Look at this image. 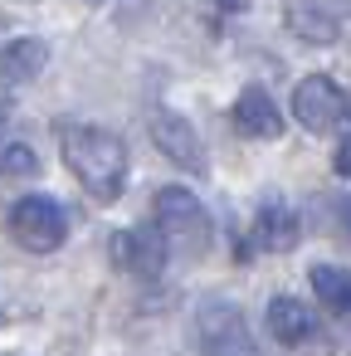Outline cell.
I'll return each mask as SVG.
<instances>
[{"mask_svg": "<svg viewBox=\"0 0 351 356\" xmlns=\"http://www.w3.org/2000/svg\"><path fill=\"white\" fill-rule=\"evenodd\" d=\"M341 0H293L288 6V30L307 44H332L341 35Z\"/></svg>", "mask_w": 351, "mask_h": 356, "instance_id": "obj_9", "label": "cell"}, {"mask_svg": "<svg viewBox=\"0 0 351 356\" xmlns=\"http://www.w3.org/2000/svg\"><path fill=\"white\" fill-rule=\"evenodd\" d=\"M6 147H10V142H6V127H0V156H6Z\"/></svg>", "mask_w": 351, "mask_h": 356, "instance_id": "obj_17", "label": "cell"}, {"mask_svg": "<svg viewBox=\"0 0 351 356\" xmlns=\"http://www.w3.org/2000/svg\"><path fill=\"white\" fill-rule=\"evenodd\" d=\"M293 118L307 127V132H332L351 118V98L327 79V74H312L293 88Z\"/></svg>", "mask_w": 351, "mask_h": 356, "instance_id": "obj_4", "label": "cell"}, {"mask_svg": "<svg viewBox=\"0 0 351 356\" xmlns=\"http://www.w3.org/2000/svg\"><path fill=\"white\" fill-rule=\"evenodd\" d=\"M229 122L239 137H278L283 132V113L273 108V98L263 88H244L229 108Z\"/></svg>", "mask_w": 351, "mask_h": 356, "instance_id": "obj_10", "label": "cell"}, {"mask_svg": "<svg viewBox=\"0 0 351 356\" xmlns=\"http://www.w3.org/2000/svg\"><path fill=\"white\" fill-rule=\"evenodd\" d=\"M200 346H205V356H263L254 332H249V322H244V312L234 302H205Z\"/></svg>", "mask_w": 351, "mask_h": 356, "instance_id": "obj_5", "label": "cell"}, {"mask_svg": "<svg viewBox=\"0 0 351 356\" xmlns=\"http://www.w3.org/2000/svg\"><path fill=\"white\" fill-rule=\"evenodd\" d=\"M268 332H273L283 346H293V351H307V356H332V351H327L322 327L312 322V312H307L297 298H273V302H268Z\"/></svg>", "mask_w": 351, "mask_h": 356, "instance_id": "obj_7", "label": "cell"}, {"mask_svg": "<svg viewBox=\"0 0 351 356\" xmlns=\"http://www.w3.org/2000/svg\"><path fill=\"white\" fill-rule=\"evenodd\" d=\"M336 210H341V220H346V229H351V195H341V205H336Z\"/></svg>", "mask_w": 351, "mask_h": 356, "instance_id": "obj_16", "label": "cell"}, {"mask_svg": "<svg viewBox=\"0 0 351 356\" xmlns=\"http://www.w3.org/2000/svg\"><path fill=\"white\" fill-rule=\"evenodd\" d=\"M0 171H10V176H35V171H40V156H35L25 142H10L6 156H0Z\"/></svg>", "mask_w": 351, "mask_h": 356, "instance_id": "obj_14", "label": "cell"}, {"mask_svg": "<svg viewBox=\"0 0 351 356\" xmlns=\"http://www.w3.org/2000/svg\"><path fill=\"white\" fill-rule=\"evenodd\" d=\"M156 229L166 234V244H176L186 254H205V244H210V215L181 186L156 191Z\"/></svg>", "mask_w": 351, "mask_h": 356, "instance_id": "obj_2", "label": "cell"}, {"mask_svg": "<svg viewBox=\"0 0 351 356\" xmlns=\"http://www.w3.org/2000/svg\"><path fill=\"white\" fill-rule=\"evenodd\" d=\"M332 171H336V176H351V137H341V147H336V156H332Z\"/></svg>", "mask_w": 351, "mask_h": 356, "instance_id": "obj_15", "label": "cell"}, {"mask_svg": "<svg viewBox=\"0 0 351 356\" xmlns=\"http://www.w3.org/2000/svg\"><path fill=\"white\" fill-rule=\"evenodd\" d=\"M254 239H259V249H268V254H288V249L302 239V225H297V215H293L283 200H268V205H259V215H254Z\"/></svg>", "mask_w": 351, "mask_h": 356, "instance_id": "obj_11", "label": "cell"}, {"mask_svg": "<svg viewBox=\"0 0 351 356\" xmlns=\"http://www.w3.org/2000/svg\"><path fill=\"white\" fill-rule=\"evenodd\" d=\"M10 234L30 254H54L69 239V220L49 195H25V200L10 205Z\"/></svg>", "mask_w": 351, "mask_h": 356, "instance_id": "obj_3", "label": "cell"}, {"mask_svg": "<svg viewBox=\"0 0 351 356\" xmlns=\"http://www.w3.org/2000/svg\"><path fill=\"white\" fill-rule=\"evenodd\" d=\"M312 293H317L322 307H332L336 317H351V268L317 264V268H312Z\"/></svg>", "mask_w": 351, "mask_h": 356, "instance_id": "obj_13", "label": "cell"}, {"mask_svg": "<svg viewBox=\"0 0 351 356\" xmlns=\"http://www.w3.org/2000/svg\"><path fill=\"white\" fill-rule=\"evenodd\" d=\"M166 249H171V244H166V234H161L156 225H152V229H147V225H132V229H122V234L113 239L117 268L132 273V278H147V283L166 268Z\"/></svg>", "mask_w": 351, "mask_h": 356, "instance_id": "obj_6", "label": "cell"}, {"mask_svg": "<svg viewBox=\"0 0 351 356\" xmlns=\"http://www.w3.org/2000/svg\"><path fill=\"white\" fill-rule=\"evenodd\" d=\"M44 59H49V49H44L40 40H15V44H6V49H0V83H30V79L44 69Z\"/></svg>", "mask_w": 351, "mask_h": 356, "instance_id": "obj_12", "label": "cell"}, {"mask_svg": "<svg viewBox=\"0 0 351 356\" xmlns=\"http://www.w3.org/2000/svg\"><path fill=\"white\" fill-rule=\"evenodd\" d=\"M152 142H156V152H166V161H176V166H186L190 176H205V142H200V132L181 118V113H156L152 118Z\"/></svg>", "mask_w": 351, "mask_h": 356, "instance_id": "obj_8", "label": "cell"}, {"mask_svg": "<svg viewBox=\"0 0 351 356\" xmlns=\"http://www.w3.org/2000/svg\"><path fill=\"white\" fill-rule=\"evenodd\" d=\"M59 152H64V166L74 171V181L93 200H117L122 195V186H127V147H122L117 132L69 122V127H59Z\"/></svg>", "mask_w": 351, "mask_h": 356, "instance_id": "obj_1", "label": "cell"}]
</instances>
